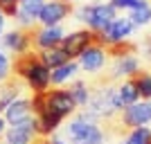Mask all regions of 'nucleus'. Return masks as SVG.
<instances>
[{
  "label": "nucleus",
  "mask_w": 151,
  "mask_h": 144,
  "mask_svg": "<svg viewBox=\"0 0 151 144\" xmlns=\"http://www.w3.org/2000/svg\"><path fill=\"white\" fill-rule=\"evenodd\" d=\"M12 70H14V75H18L27 83V88L32 92H45L52 86L50 83V68L38 59V54L34 50L12 57Z\"/></svg>",
  "instance_id": "nucleus-1"
},
{
  "label": "nucleus",
  "mask_w": 151,
  "mask_h": 144,
  "mask_svg": "<svg viewBox=\"0 0 151 144\" xmlns=\"http://www.w3.org/2000/svg\"><path fill=\"white\" fill-rule=\"evenodd\" d=\"M133 32H135V25L131 23V18L129 16H117L101 34H97V43H101L104 47H111L115 43L129 41L133 36Z\"/></svg>",
  "instance_id": "nucleus-2"
},
{
  "label": "nucleus",
  "mask_w": 151,
  "mask_h": 144,
  "mask_svg": "<svg viewBox=\"0 0 151 144\" xmlns=\"http://www.w3.org/2000/svg\"><path fill=\"white\" fill-rule=\"evenodd\" d=\"M75 14V5L72 2H61V0H45L38 14V25L43 27H54L61 25L65 18H70Z\"/></svg>",
  "instance_id": "nucleus-3"
},
{
  "label": "nucleus",
  "mask_w": 151,
  "mask_h": 144,
  "mask_svg": "<svg viewBox=\"0 0 151 144\" xmlns=\"http://www.w3.org/2000/svg\"><path fill=\"white\" fill-rule=\"evenodd\" d=\"M43 104L45 110H52V113L61 115V117H68L77 110V104L72 99V95L68 92V88H52V90H45L43 92Z\"/></svg>",
  "instance_id": "nucleus-4"
},
{
  "label": "nucleus",
  "mask_w": 151,
  "mask_h": 144,
  "mask_svg": "<svg viewBox=\"0 0 151 144\" xmlns=\"http://www.w3.org/2000/svg\"><path fill=\"white\" fill-rule=\"evenodd\" d=\"M63 36H65V32H63L61 25H54V27L36 25V27H32V50L41 52V50L57 47V45H61Z\"/></svg>",
  "instance_id": "nucleus-5"
},
{
  "label": "nucleus",
  "mask_w": 151,
  "mask_h": 144,
  "mask_svg": "<svg viewBox=\"0 0 151 144\" xmlns=\"http://www.w3.org/2000/svg\"><path fill=\"white\" fill-rule=\"evenodd\" d=\"M106 61H108V52H106V47H104L101 43H93L90 47H86V50L79 54V59H77L79 70L88 72V75L101 72L104 65H106Z\"/></svg>",
  "instance_id": "nucleus-6"
},
{
  "label": "nucleus",
  "mask_w": 151,
  "mask_h": 144,
  "mask_svg": "<svg viewBox=\"0 0 151 144\" xmlns=\"http://www.w3.org/2000/svg\"><path fill=\"white\" fill-rule=\"evenodd\" d=\"M93 43H97V34L95 32H90L88 27L86 29H77V32H70V34H65L61 41V47L65 52H68L70 59H79V54H81L86 47H90Z\"/></svg>",
  "instance_id": "nucleus-7"
},
{
  "label": "nucleus",
  "mask_w": 151,
  "mask_h": 144,
  "mask_svg": "<svg viewBox=\"0 0 151 144\" xmlns=\"http://www.w3.org/2000/svg\"><path fill=\"white\" fill-rule=\"evenodd\" d=\"M2 47L7 52H12L14 57L16 54H25V52L32 50V29H23V27H16L12 32H5L2 36Z\"/></svg>",
  "instance_id": "nucleus-8"
},
{
  "label": "nucleus",
  "mask_w": 151,
  "mask_h": 144,
  "mask_svg": "<svg viewBox=\"0 0 151 144\" xmlns=\"http://www.w3.org/2000/svg\"><path fill=\"white\" fill-rule=\"evenodd\" d=\"M115 18H117V9L111 2H93V16H90L86 27L95 34H101Z\"/></svg>",
  "instance_id": "nucleus-9"
},
{
  "label": "nucleus",
  "mask_w": 151,
  "mask_h": 144,
  "mask_svg": "<svg viewBox=\"0 0 151 144\" xmlns=\"http://www.w3.org/2000/svg\"><path fill=\"white\" fill-rule=\"evenodd\" d=\"M43 2L45 0H18V11H16V16H14L16 27H23V29L36 27L38 25V14H41Z\"/></svg>",
  "instance_id": "nucleus-10"
},
{
  "label": "nucleus",
  "mask_w": 151,
  "mask_h": 144,
  "mask_svg": "<svg viewBox=\"0 0 151 144\" xmlns=\"http://www.w3.org/2000/svg\"><path fill=\"white\" fill-rule=\"evenodd\" d=\"M5 142L7 144H29L32 140L36 138V128H34V117L25 119V122H18V124H12L5 131Z\"/></svg>",
  "instance_id": "nucleus-11"
},
{
  "label": "nucleus",
  "mask_w": 151,
  "mask_h": 144,
  "mask_svg": "<svg viewBox=\"0 0 151 144\" xmlns=\"http://www.w3.org/2000/svg\"><path fill=\"white\" fill-rule=\"evenodd\" d=\"M142 70V63H140V59L135 57V54H126V57H120L115 59L113 63V70H111V75H108L106 81H113V79H122V77H135Z\"/></svg>",
  "instance_id": "nucleus-12"
},
{
  "label": "nucleus",
  "mask_w": 151,
  "mask_h": 144,
  "mask_svg": "<svg viewBox=\"0 0 151 144\" xmlns=\"http://www.w3.org/2000/svg\"><path fill=\"white\" fill-rule=\"evenodd\" d=\"M23 86H27L23 79H20L18 75H12L7 81L0 83V113L5 110L9 104H12L14 99H18L20 90H23Z\"/></svg>",
  "instance_id": "nucleus-13"
},
{
  "label": "nucleus",
  "mask_w": 151,
  "mask_h": 144,
  "mask_svg": "<svg viewBox=\"0 0 151 144\" xmlns=\"http://www.w3.org/2000/svg\"><path fill=\"white\" fill-rule=\"evenodd\" d=\"M135 101H140V95H138V88H135V83H133V79H126L124 83H120V86L115 88V95H113V104L117 110H122V108L131 106V104H135Z\"/></svg>",
  "instance_id": "nucleus-14"
},
{
  "label": "nucleus",
  "mask_w": 151,
  "mask_h": 144,
  "mask_svg": "<svg viewBox=\"0 0 151 144\" xmlns=\"http://www.w3.org/2000/svg\"><path fill=\"white\" fill-rule=\"evenodd\" d=\"M34 117L32 113V101L29 99H14L9 106L5 108V119L9 124H18V122H25V119Z\"/></svg>",
  "instance_id": "nucleus-15"
},
{
  "label": "nucleus",
  "mask_w": 151,
  "mask_h": 144,
  "mask_svg": "<svg viewBox=\"0 0 151 144\" xmlns=\"http://www.w3.org/2000/svg\"><path fill=\"white\" fill-rule=\"evenodd\" d=\"M77 72H79V63L72 59V61H68V63H63V65H59V68L50 70V83L54 88H59V86H63V83H68L70 79H75Z\"/></svg>",
  "instance_id": "nucleus-16"
},
{
  "label": "nucleus",
  "mask_w": 151,
  "mask_h": 144,
  "mask_svg": "<svg viewBox=\"0 0 151 144\" xmlns=\"http://www.w3.org/2000/svg\"><path fill=\"white\" fill-rule=\"evenodd\" d=\"M36 54H38V59H41V61H43L50 70H54V68H59V65H63V63L72 61V59L68 57V52L63 50L61 45L50 47V50H41V52H36Z\"/></svg>",
  "instance_id": "nucleus-17"
},
{
  "label": "nucleus",
  "mask_w": 151,
  "mask_h": 144,
  "mask_svg": "<svg viewBox=\"0 0 151 144\" xmlns=\"http://www.w3.org/2000/svg\"><path fill=\"white\" fill-rule=\"evenodd\" d=\"M129 18H131V23L135 27H147L151 25V2L149 0H142L135 9H131V11L126 14Z\"/></svg>",
  "instance_id": "nucleus-18"
},
{
  "label": "nucleus",
  "mask_w": 151,
  "mask_h": 144,
  "mask_svg": "<svg viewBox=\"0 0 151 144\" xmlns=\"http://www.w3.org/2000/svg\"><path fill=\"white\" fill-rule=\"evenodd\" d=\"M68 92L72 95V99H75V104H77V108H86L88 106V101H90V86L86 81H75L72 86L68 88Z\"/></svg>",
  "instance_id": "nucleus-19"
},
{
  "label": "nucleus",
  "mask_w": 151,
  "mask_h": 144,
  "mask_svg": "<svg viewBox=\"0 0 151 144\" xmlns=\"http://www.w3.org/2000/svg\"><path fill=\"white\" fill-rule=\"evenodd\" d=\"M135 88H138L140 99H151V72L149 70H140L135 77H131Z\"/></svg>",
  "instance_id": "nucleus-20"
},
{
  "label": "nucleus",
  "mask_w": 151,
  "mask_h": 144,
  "mask_svg": "<svg viewBox=\"0 0 151 144\" xmlns=\"http://www.w3.org/2000/svg\"><path fill=\"white\" fill-rule=\"evenodd\" d=\"M122 144H151V128L149 126H140L126 133V138H122Z\"/></svg>",
  "instance_id": "nucleus-21"
},
{
  "label": "nucleus",
  "mask_w": 151,
  "mask_h": 144,
  "mask_svg": "<svg viewBox=\"0 0 151 144\" xmlns=\"http://www.w3.org/2000/svg\"><path fill=\"white\" fill-rule=\"evenodd\" d=\"M104 140H106V135L101 131V126L93 124L83 135H79L77 140H72V144H104Z\"/></svg>",
  "instance_id": "nucleus-22"
},
{
  "label": "nucleus",
  "mask_w": 151,
  "mask_h": 144,
  "mask_svg": "<svg viewBox=\"0 0 151 144\" xmlns=\"http://www.w3.org/2000/svg\"><path fill=\"white\" fill-rule=\"evenodd\" d=\"M12 75H14V70H12V57H9L5 50H0V83L7 81Z\"/></svg>",
  "instance_id": "nucleus-23"
},
{
  "label": "nucleus",
  "mask_w": 151,
  "mask_h": 144,
  "mask_svg": "<svg viewBox=\"0 0 151 144\" xmlns=\"http://www.w3.org/2000/svg\"><path fill=\"white\" fill-rule=\"evenodd\" d=\"M108 2H111L117 11H126V14H129L131 9H135V7H138L142 0H108Z\"/></svg>",
  "instance_id": "nucleus-24"
},
{
  "label": "nucleus",
  "mask_w": 151,
  "mask_h": 144,
  "mask_svg": "<svg viewBox=\"0 0 151 144\" xmlns=\"http://www.w3.org/2000/svg\"><path fill=\"white\" fill-rule=\"evenodd\" d=\"M0 11L7 18H14L16 11H18V0H0Z\"/></svg>",
  "instance_id": "nucleus-25"
},
{
  "label": "nucleus",
  "mask_w": 151,
  "mask_h": 144,
  "mask_svg": "<svg viewBox=\"0 0 151 144\" xmlns=\"http://www.w3.org/2000/svg\"><path fill=\"white\" fill-rule=\"evenodd\" d=\"M142 50H145V59L151 63V36L145 38V43H142Z\"/></svg>",
  "instance_id": "nucleus-26"
},
{
  "label": "nucleus",
  "mask_w": 151,
  "mask_h": 144,
  "mask_svg": "<svg viewBox=\"0 0 151 144\" xmlns=\"http://www.w3.org/2000/svg\"><path fill=\"white\" fill-rule=\"evenodd\" d=\"M29 144H50V138H43V135H36Z\"/></svg>",
  "instance_id": "nucleus-27"
},
{
  "label": "nucleus",
  "mask_w": 151,
  "mask_h": 144,
  "mask_svg": "<svg viewBox=\"0 0 151 144\" xmlns=\"http://www.w3.org/2000/svg\"><path fill=\"white\" fill-rule=\"evenodd\" d=\"M5 27H7V16L2 11H0V36L5 34Z\"/></svg>",
  "instance_id": "nucleus-28"
},
{
  "label": "nucleus",
  "mask_w": 151,
  "mask_h": 144,
  "mask_svg": "<svg viewBox=\"0 0 151 144\" xmlns=\"http://www.w3.org/2000/svg\"><path fill=\"white\" fill-rule=\"evenodd\" d=\"M5 131H7V119H5V117H0V138L5 135Z\"/></svg>",
  "instance_id": "nucleus-29"
},
{
  "label": "nucleus",
  "mask_w": 151,
  "mask_h": 144,
  "mask_svg": "<svg viewBox=\"0 0 151 144\" xmlns=\"http://www.w3.org/2000/svg\"><path fill=\"white\" fill-rule=\"evenodd\" d=\"M50 144H65L63 140H59V138H50Z\"/></svg>",
  "instance_id": "nucleus-30"
},
{
  "label": "nucleus",
  "mask_w": 151,
  "mask_h": 144,
  "mask_svg": "<svg viewBox=\"0 0 151 144\" xmlns=\"http://www.w3.org/2000/svg\"><path fill=\"white\" fill-rule=\"evenodd\" d=\"M61 2H70V0H61Z\"/></svg>",
  "instance_id": "nucleus-31"
},
{
  "label": "nucleus",
  "mask_w": 151,
  "mask_h": 144,
  "mask_svg": "<svg viewBox=\"0 0 151 144\" xmlns=\"http://www.w3.org/2000/svg\"><path fill=\"white\" fill-rule=\"evenodd\" d=\"M2 144H7V142H2Z\"/></svg>",
  "instance_id": "nucleus-32"
}]
</instances>
